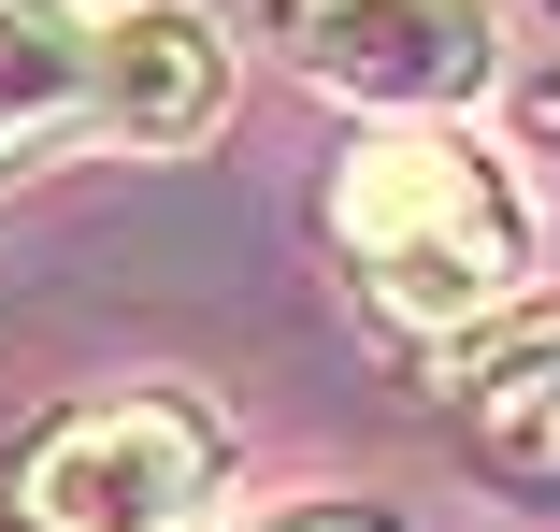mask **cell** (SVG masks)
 Returning <instances> with one entry per match:
<instances>
[{"mask_svg": "<svg viewBox=\"0 0 560 532\" xmlns=\"http://www.w3.org/2000/svg\"><path fill=\"white\" fill-rule=\"evenodd\" d=\"M273 532H374V518H273Z\"/></svg>", "mask_w": 560, "mask_h": 532, "instance_id": "7", "label": "cell"}, {"mask_svg": "<svg viewBox=\"0 0 560 532\" xmlns=\"http://www.w3.org/2000/svg\"><path fill=\"white\" fill-rule=\"evenodd\" d=\"M231 475V432L173 389H130V403H72L58 432L30 447L15 504L30 532H187Z\"/></svg>", "mask_w": 560, "mask_h": 532, "instance_id": "2", "label": "cell"}, {"mask_svg": "<svg viewBox=\"0 0 560 532\" xmlns=\"http://www.w3.org/2000/svg\"><path fill=\"white\" fill-rule=\"evenodd\" d=\"M546 130H560V86H546Z\"/></svg>", "mask_w": 560, "mask_h": 532, "instance_id": "8", "label": "cell"}, {"mask_svg": "<svg viewBox=\"0 0 560 532\" xmlns=\"http://www.w3.org/2000/svg\"><path fill=\"white\" fill-rule=\"evenodd\" d=\"M445 403L503 461H560V288H517L503 316L445 332Z\"/></svg>", "mask_w": 560, "mask_h": 532, "instance_id": "5", "label": "cell"}, {"mask_svg": "<svg viewBox=\"0 0 560 532\" xmlns=\"http://www.w3.org/2000/svg\"><path fill=\"white\" fill-rule=\"evenodd\" d=\"M72 144H86V15L0 0V173H44Z\"/></svg>", "mask_w": 560, "mask_h": 532, "instance_id": "6", "label": "cell"}, {"mask_svg": "<svg viewBox=\"0 0 560 532\" xmlns=\"http://www.w3.org/2000/svg\"><path fill=\"white\" fill-rule=\"evenodd\" d=\"M330 245H346L374 316H402V332H475V316H503L532 288V187L460 116H388L330 173Z\"/></svg>", "mask_w": 560, "mask_h": 532, "instance_id": "1", "label": "cell"}, {"mask_svg": "<svg viewBox=\"0 0 560 532\" xmlns=\"http://www.w3.org/2000/svg\"><path fill=\"white\" fill-rule=\"evenodd\" d=\"M273 44L360 116H475L503 86V0H273Z\"/></svg>", "mask_w": 560, "mask_h": 532, "instance_id": "3", "label": "cell"}, {"mask_svg": "<svg viewBox=\"0 0 560 532\" xmlns=\"http://www.w3.org/2000/svg\"><path fill=\"white\" fill-rule=\"evenodd\" d=\"M215 116H231V44H215V15H187V0H130V15L86 30V130H101V144L187 159V144H215Z\"/></svg>", "mask_w": 560, "mask_h": 532, "instance_id": "4", "label": "cell"}]
</instances>
